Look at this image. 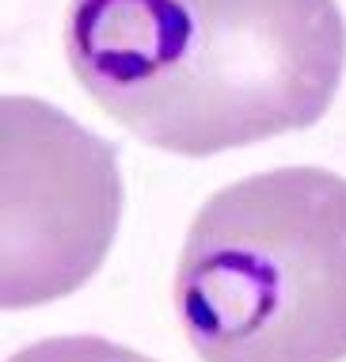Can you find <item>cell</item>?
Masks as SVG:
<instances>
[{"label": "cell", "instance_id": "cell-1", "mask_svg": "<svg viewBox=\"0 0 346 362\" xmlns=\"http://www.w3.org/2000/svg\"><path fill=\"white\" fill-rule=\"evenodd\" d=\"M65 57L133 138L213 156L328 115L346 19L335 0H73Z\"/></svg>", "mask_w": 346, "mask_h": 362}, {"label": "cell", "instance_id": "cell-2", "mask_svg": "<svg viewBox=\"0 0 346 362\" xmlns=\"http://www.w3.org/2000/svg\"><path fill=\"white\" fill-rule=\"evenodd\" d=\"M175 313L202 362H342L346 180L274 168L217 191L186 229Z\"/></svg>", "mask_w": 346, "mask_h": 362}, {"label": "cell", "instance_id": "cell-4", "mask_svg": "<svg viewBox=\"0 0 346 362\" xmlns=\"http://www.w3.org/2000/svg\"><path fill=\"white\" fill-rule=\"evenodd\" d=\"M8 362H156V358L126 344H114L107 336H54L16 351Z\"/></svg>", "mask_w": 346, "mask_h": 362}, {"label": "cell", "instance_id": "cell-3", "mask_svg": "<svg viewBox=\"0 0 346 362\" xmlns=\"http://www.w3.org/2000/svg\"><path fill=\"white\" fill-rule=\"evenodd\" d=\"M122 221L118 149L61 107L0 95V309H38L103 267Z\"/></svg>", "mask_w": 346, "mask_h": 362}]
</instances>
